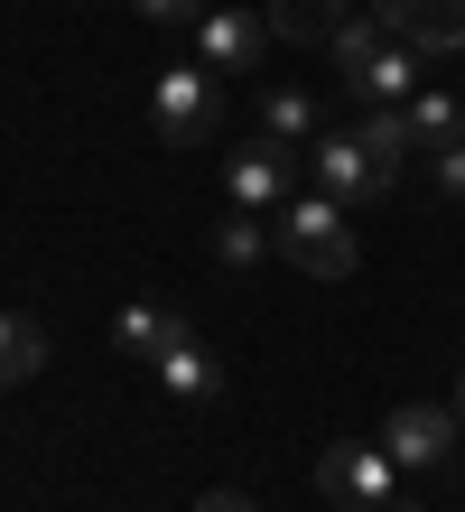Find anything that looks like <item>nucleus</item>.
Instances as JSON below:
<instances>
[{
  "label": "nucleus",
  "instance_id": "obj_1",
  "mask_svg": "<svg viewBox=\"0 0 465 512\" xmlns=\"http://www.w3.org/2000/svg\"><path fill=\"white\" fill-rule=\"evenodd\" d=\"M270 233H279V252H289L307 280H345V270H354V224H345L335 196H289L270 215Z\"/></svg>",
  "mask_w": 465,
  "mask_h": 512
},
{
  "label": "nucleus",
  "instance_id": "obj_12",
  "mask_svg": "<svg viewBox=\"0 0 465 512\" xmlns=\"http://www.w3.org/2000/svg\"><path fill=\"white\" fill-rule=\"evenodd\" d=\"M261 140H279V149H307V140H317V103H307L298 84L261 94Z\"/></svg>",
  "mask_w": 465,
  "mask_h": 512
},
{
  "label": "nucleus",
  "instance_id": "obj_18",
  "mask_svg": "<svg viewBox=\"0 0 465 512\" xmlns=\"http://www.w3.org/2000/svg\"><path fill=\"white\" fill-rule=\"evenodd\" d=\"M131 10H140L149 28H196V19H205V0H131Z\"/></svg>",
  "mask_w": 465,
  "mask_h": 512
},
{
  "label": "nucleus",
  "instance_id": "obj_10",
  "mask_svg": "<svg viewBox=\"0 0 465 512\" xmlns=\"http://www.w3.org/2000/svg\"><path fill=\"white\" fill-rule=\"evenodd\" d=\"M112 336H121V354H140V364H159V354L186 336V317L168 308V298H131V308H121V326H112Z\"/></svg>",
  "mask_w": 465,
  "mask_h": 512
},
{
  "label": "nucleus",
  "instance_id": "obj_8",
  "mask_svg": "<svg viewBox=\"0 0 465 512\" xmlns=\"http://www.w3.org/2000/svg\"><path fill=\"white\" fill-rule=\"evenodd\" d=\"M149 373H159V391H168V401H214V391H224V364H214V345L196 336V326H186V336H177Z\"/></svg>",
  "mask_w": 465,
  "mask_h": 512
},
{
  "label": "nucleus",
  "instance_id": "obj_14",
  "mask_svg": "<svg viewBox=\"0 0 465 512\" xmlns=\"http://www.w3.org/2000/svg\"><path fill=\"white\" fill-rule=\"evenodd\" d=\"M38 364H47V336H38V326H28L19 308H0V391H10V382H28Z\"/></svg>",
  "mask_w": 465,
  "mask_h": 512
},
{
  "label": "nucleus",
  "instance_id": "obj_16",
  "mask_svg": "<svg viewBox=\"0 0 465 512\" xmlns=\"http://www.w3.org/2000/svg\"><path fill=\"white\" fill-rule=\"evenodd\" d=\"M400 112H410V140H419V149H447V140H465V112H456L447 94H410Z\"/></svg>",
  "mask_w": 465,
  "mask_h": 512
},
{
  "label": "nucleus",
  "instance_id": "obj_3",
  "mask_svg": "<svg viewBox=\"0 0 465 512\" xmlns=\"http://www.w3.org/2000/svg\"><path fill=\"white\" fill-rule=\"evenodd\" d=\"M317 494L345 512H400V457L382 438H335L317 457Z\"/></svg>",
  "mask_w": 465,
  "mask_h": 512
},
{
  "label": "nucleus",
  "instance_id": "obj_20",
  "mask_svg": "<svg viewBox=\"0 0 465 512\" xmlns=\"http://www.w3.org/2000/svg\"><path fill=\"white\" fill-rule=\"evenodd\" d=\"M196 512H261V503H252V494H233V485H214V494H205Z\"/></svg>",
  "mask_w": 465,
  "mask_h": 512
},
{
  "label": "nucleus",
  "instance_id": "obj_9",
  "mask_svg": "<svg viewBox=\"0 0 465 512\" xmlns=\"http://www.w3.org/2000/svg\"><path fill=\"white\" fill-rule=\"evenodd\" d=\"M419 66H428V47L391 38V47L372 56V66H363L354 84H345V94H354V103H410V94H419Z\"/></svg>",
  "mask_w": 465,
  "mask_h": 512
},
{
  "label": "nucleus",
  "instance_id": "obj_6",
  "mask_svg": "<svg viewBox=\"0 0 465 512\" xmlns=\"http://www.w3.org/2000/svg\"><path fill=\"white\" fill-rule=\"evenodd\" d=\"M224 205H242V215H279V205H289V149H279V140L233 149V168H224Z\"/></svg>",
  "mask_w": 465,
  "mask_h": 512
},
{
  "label": "nucleus",
  "instance_id": "obj_4",
  "mask_svg": "<svg viewBox=\"0 0 465 512\" xmlns=\"http://www.w3.org/2000/svg\"><path fill=\"white\" fill-rule=\"evenodd\" d=\"M307 168H317V196H335V205H382L391 177H400L382 149L363 140V122L354 131H317V140H307Z\"/></svg>",
  "mask_w": 465,
  "mask_h": 512
},
{
  "label": "nucleus",
  "instance_id": "obj_7",
  "mask_svg": "<svg viewBox=\"0 0 465 512\" xmlns=\"http://www.w3.org/2000/svg\"><path fill=\"white\" fill-rule=\"evenodd\" d=\"M261 38H270L261 10H205V19H196V66H214V75H252V66H261Z\"/></svg>",
  "mask_w": 465,
  "mask_h": 512
},
{
  "label": "nucleus",
  "instance_id": "obj_19",
  "mask_svg": "<svg viewBox=\"0 0 465 512\" xmlns=\"http://www.w3.org/2000/svg\"><path fill=\"white\" fill-rule=\"evenodd\" d=\"M428 177H438V196H465V140L428 149Z\"/></svg>",
  "mask_w": 465,
  "mask_h": 512
},
{
  "label": "nucleus",
  "instance_id": "obj_13",
  "mask_svg": "<svg viewBox=\"0 0 465 512\" xmlns=\"http://www.w3.org/2000/svg\"><path fill=\"white\" fill-rule=\"evenodd\" d=\"M326 47H335V84H354V75L372 66V56H382V47H391V28H382V19H372V10H354V19H345V28H335V38H326Z\"/></svg>",
  "mask_w": 465,
  "mask_h": 512
},
{
  "label": "nucleus",
  "instance_id": "obj_2",
  "mask_svg": "<svg viewBox=\"0 0 465 512\" xmlns=\"http://www.w3.org/2000/svg\"><path fill=\"white\" fill-rule=\"evenodd\" d=\"M214 122H224V75H214V66H168V75H149V131H159L168 149H205Z\"/></svg>",
  "mask_w": 465,
  "mask_h": 512
},
{
  "label": "nucleus",
  "instance_id": "obj_15",
  "mask_svg": "<svg viewBox=\"0 0 465 512\" xmlns=\"http://www.w3.org/2000/svg\"><path fill=\"white\" fill-rule=\"evenodd\" d=\"M270 215H242V205H224V224H214V261L224 270H252L261 261V243H279V233H261Z\"/></svg>",
  "mask_w": 465,
  "mask_h": 512
},
{
  "label": "nucleus",
  "instance_id": "obj_5",
  "mask_svg": "<svg viewBox=\"0 0 465 512\" xmlns=\"http://www.w3.org/2000/svg\"><path fill=\"white\" fill-rule=\"evenodd\" d=\"M456 438H465V419H456V410H428V401H400V410L382 419V447H391L410 475L447 466V457H456Z\"/></svg>",
  "mask_w": 465,
  "mask_h": 512
},
{
  "label": "nucleus",
  "instance_id": "obj_17",
  "mask_svg": "<svg viewBox=\"0 0 465 512\" xmlns=\"http://www.w3.org/2000/svg\"><path fill=\"white\" fill-rule=\"evenodd\" d=\"M410 47H428V56L465 47V0H428V10L410 19Z\"/></svg>",
  "mask_w": 465,
  "mask_h": 512
},
{
  "label": "nucleus",
  "instance_id": "obj_11",
  "mask_svg": "<svg viewBox=\"0 0 465 512\" xmlns=\"http://www.w3.org/2000/svg\"><path fill=\"white\" fill-rule=\"evenodd\" d=\"M345 19L354 0H270V38H298V47H326Z\"/></svg>",
  "mask_w": 465,
  "mask_h": 512
}]
</instances>
